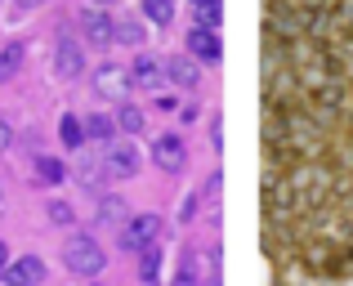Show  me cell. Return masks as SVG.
<instances>
[{"label": "cell", "mask_w": 353, "mask_h": 286, "mask_svg": "<svg viewBox=\"0 0 353 286\" xmlns=\"http://www.w3.org/2000/svg\"><path fill=\"white\" fill-rule=\"evenodd\" d=\"M63 264H68L77 278H99L108 264V251L99 246L94 233H72L68 246H63Z\"/></svg>", "instance_id": "obj_1"}, {"label": "cell", "mask_w": 353, "mask_h": 286, "mask_svg": "<svg viewBox=\"0 0 353 286\" xmlns=\"http://www.w3.org/2000/svg\"><path fill=\"white\" fill-rule=\"evenodd\" d=\"M157 237H161V215H152V210H143V215H130L125 224H121V251L139 255L143 246H152Z\"/></svg>", "instance_id": "obj_2"}, {"label": "cell", "mask_w": 353, "mask_h": 286, "mask_svg": "<svg viewBox=\"0 0 353 286\" xmlns=\"http://www.w3.org/2000/svg\"><path fill=\"white\" fill-rule=\"evenodd\" d=\"M183 161H188V143H183V134H157L152 139V165L161 174H179L183 170Z\"/></svg>", "instance_id": "obj_3"}, {"label": "cell", "mask_w": 353, "mask_h": 286, "mask_svg": "<svg viewBox=\"0 0 353 286\" xmlns=\"http://www.w3.org/2000/svg\"><path fill=\"white\" fill-rule=\"evenodd\" d=\"M139 165H143V156H139V147H134V143H108V152H103V170H108V179H134Z\"/></svg>", "instance_id": "obj_4"}, {"label": "cell", "mask_w": 353, "mask_h": 286, "mask_svg": "<svg viewBox=\"0 0 353 286\" xmlns=\"http://www.w3.org/2000/svg\"><path fill=\"white\" fill-rule=\"evenodd\" d=\"M81 72H85V54H81L77 41L63 36V41L54 45V76H59V81H77Z\"/></svg>", "instance_id": "obj_5"}, {"label": "cell", "mask_w": 353, "mask_h": 286, "mask_svg": "<svg viewBox=\"0 0 353 286\" xmlns=\"http://www.w3.org/2000/svg\"><path fill=\"white\" fill-rule=\"evenodd\" d=\"M125 81H130V90H157V85L165 81L161 59H152V54H139V59L125 68Z\"/></svg>", "instance_id": "obj_6"}, {"label": "cell", "mask_w": 353, "mask_h": 286, "mask_svg": "<svg viewBox=\"0 0 353 286\" xmlns=\"http://www.w3.org/2000/svg\"><path fill=\"white\" fill-rule=\"evenodd\" d=\"M5 282L9 286H45V260L41 255H18L5 269Z\"/></svg>", "instance_id": "obj_7"}, {"label": "cell", "mask_w": 353, "mask_h": 286, "mask_svg": "<svg viewBox=\"0 0 353 286\" xmlns=\"http://www.w3.org/2000/svg\"><path fill=\"white\" fill-rule=\"evenodd\" d=\"M188 50H192V59L219 63V59H224V45H219V27H192V32H188Z\"/></svg>", "instance_id": "obj_8"}, {"label": "cell", "mask_w": 353, "mask_h": 286, "mask_svg": "<svg viewBox=\"0 0 353 286\" xmlns=\"http://www.w3.org/2000/svg\"><path fill=\"white\" fill-rule=\"evenodd\" d=\"M94 90H99L103 99H125V90H130L125 68H121V63H99V72H94Z\"/></svg>", "instance_id": "obj_9"}, {"label": "cell", "mask_w": 353, "mask_h": 286, "mask_svg": "<svg viewBox=\"0 0 353 286\" xmlns=\"http://www.w3.org/2000/svg\"><path fill=\"white\" fill-rule=\"evenodd\" d=\"M94 219H99V228H117V233H121V224L130 219V206H125V197H117V192L99 197V210H94Z\"/></svg>", "instance_id": "obj_10"}, {"label": "cell", "mask_w": 353, "mask_h": 286, "mask_svg": "<svg viewBox=\"0 0 353 286\" xmlns=\"http://www.w3.org/2000/svg\"><path fill=\"white\" fill-rule=\"evenodd\" d=\"M81 32H85V41L108 45L112 41V18H108L103 9H85V14H81Z\"/></svg>", "instance_id": "obj_11"}, {"label": "cell", "mask_w": 353, "mask_h": 286, "mask_svg": "<svg viewBox=\"0 0 353 286\" xmlns=\"http://www.w3.org/2000/svg\"><path fill=\"white\" fill-rule=\"evenodd\" d=\"M112 41L134 50V45H143V41H148V32H143V23H139V18L121 14V18H112Z\"/></svg>", "instance_id": "obj_12"}, {"label": "cell", "mask_w": 353, "mask_h": 286, "mask_svg": "<svg viewBox=\"0 0 353 286\" xmlns=\"http://www.w3.org/2000/svg\"><path fill=\"white\" fill-rule=\"evenodd\" d=\"M63 179H68L63 156H36V183H41V188H59Z\"/></svg>", "instance_id": "obj_13"}, {"label": "cell", "mask_w": 353, "mask_h": 286, "mask_svg": "<svg viewBox=\"0 0 353 286\" xmlns=\"http://www.w3.org/2000/svg\"><path fill=\"white\" fill-rule=\"evenodd\" d=\"M23 63H27V50L18 41H9L5 50H0V85H9V81L23 72Z\"/></svg>", "instance_id": "obj_14"}, {"label": "cell", "mask_w": 353, "mask_h": 286, "mask_svg": "<svg viewBox=\"0 0 353 286\" xmlns=\"http://www.w3.org/2000/svg\"><path fill=\"white\" fill-rule=\"evenodd\" d=\"M161 72H165V81H174L179 90H192V85H197V68H192V59H165Z\"/></svg>", "instance_id": "obj_15"}, {"label": "cell", "mask_w": 353, "mask_h": 286, "mask_svg": "<svg viewBox=\"0 0 353 286\" xmlns=\"http://www.w3.org/2000/svg\"><path fill=\"white\" fill-rule=\"evenodd\" d=\"M85 139H94V143H117V121L112 116H103V112H94V116H85Z\"/></svg>", "instance_id": "obj_16"}, {"label": "cell", "mask_w": 353, "mask_h": 286, "mask_svg": "<svg viewBox=\"0 0 353 286\" xmlns=\"http://www.w3.org/2000/svg\"><path fill=\"white\" fill-rule=\"evenodd\" d=\"M143 125H148V112H143V108L121 103V112H117V130H125L130 139H134V134H143Z\"/></svg>", "instance_id": "obj_17"}, {"label": "cell", "mask_w": 353, "mask_h": 286, "mask_svg": "<svg viewBox=\"0 0 353 286\" xmlns=\"http://www.w3.org/2000/svg\"><path fill=\"white\" fill-rule=\"evenodd\" d=\"M157 273H161V246H143L139 251V278H143V286H157Z\"/></svg>", "instance_id": "obj_18"}, {"label": "cell", "mask_w": 353, "mask_h": 286, "mask_svg": "<svg viewBox=\"0 0 353 286\" xmlns=\"http://www.w3.org/2000/svg\"><path fill=\"white\" fill-rule=\"evenodd\" d=\"M188 5L197 27H219V18H224V0H188Z\"/></svg>", "instance_id": "obj_19"}, {"label": "cell", "mask_w": 353, "mask_h": 286, "mask_svg": "<svg viewBox=\"0 0 353 286\" xmlns=\"http://www.w3.org/2000/svg\"><path fill=\"white\" fill-rule=\"evenodd\" d=\"M59 143L72 147V152L85 147V125H81V116H63V121H59Z\"/></svg>", "instance_id": "obj_20"}, {"label": "cell", "mask_w": 353, "mask_h": 286, "mask_svg": "<svg viewBox=\"0 0 353 286\" xmlns=\"http://www.w3.org/2000/svg\"><path fill=\"white\" fill-rule=\"evenodd\" d=\"M45 219H50L54 228H72V224H77V210H72V201L54 197V201H45Z\"/></svg>", "instance_id": "obj_21"}, {"label": "cell", "mask_w": 353, "mask_h": 286, "mask_svg": "<svg viewBox=\"0 0 353 286\" xmlns=\"http://www.w3.org/2000/svg\"><path fill=\"white\" fill-rule=\"evenodd\" d=\"M143 18H152L157 27L174 23V0H143Z\"/></svg>", "instance_id": "obj_22"}, {"label": "cell", "mask_w": 353, "mask_h": 286, "mask_svg": "<svg viewBox=\"0 0 353 286\" xmlns=\"http://www.w3.org/2000/svg\"><path fill=\"white\" fill-rule=\"evenodd\" d=\"M170 286H197V255H192V251H183L179 273H174V282H170Z\"/></svg>", "instance_id": "obj_23"}, {"label": "cell", "mask_w": 353, "mask_h": 286, "mask_svg": "<svg viewBox=\"0 0 353 286\" xmlns=\"http://www.w3.org/2000/svg\"><path fill=\"white\" fill-rule=\"evenodd\" d=\"M197 206H201L197 192H192V197H183V206H179V219H183V224H192V219H197Z\"/></svg>", "instance_id": "obj_24"}, {"label": "cell", "mask_w": 353, "mask_h": 286, "mask_svg": "<svg viewBox=\"0 0 353 286\" xmlns=\"http://www.w3.org/2000/svg\"><path fill=\"white\" fill-rule=\"evenodd\" d=\"M9 143H14V130H9V121H0V152H5Z\"/></svg>", "instance_id": "obj_25"}, {"label": "cell", "mask_w": 353, "mask_h": 286, "mask_svg": "<svg viewBox=\"0 0 353 286\" xmlns=\"http://www.w3.org/2000/svg\"><path fill=\"white\" fill-rule=\"evenodd\" d=\"M5 269H9V246L0 242V278H5Z\"/></svg>", "instance_id": "obj_26"}, {"label": "cell", "mask_w": 353, "mask_h": 286, "mask_svg": "<svg viewBox=\"0 0 353 286\" xmlns=\"http://www.w3.org/2000/svg\"><path fill=\"white\" fill-rule=\"evenodd\" d=\"M108 5H117V0H94V9H108Z\"/></svg>", "instance_id": "obj_27"}, {"label": "cell", "mask_w": 353, "mask_h": 286, "mask_svg": "<svg viewBox=\"0 0 353 286\" xmlns=\"http://www.w3.org/2000/svg\"><path fill=\"white\" fill-rule=\"evenodd\" d=\"M23 5H45V0H23Z\"/></svg>", "instance_id": "obj_28"}]
</instances>
